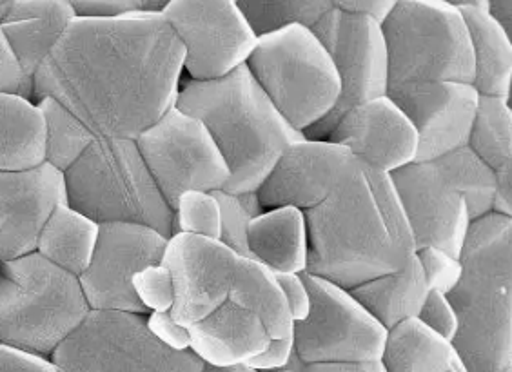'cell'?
I'll list each match as a JSON object with an SVG mask.
<instances>
[{"mask_svg":"<svg viewBox=\"0 0 512 372\" xmlns=\"http://www.w3.org/2000/svg\"><path fill=\"white\" fill-rule=\"evenodd\" d=\"M184 48L160 13L75 17L33 75L95 137L135 138L175 106Z\"/></svg>","mask_w":512,"mask_h":372,"instance_id":"6da1fadb","label":"cell"},{"mask_svg":"<svg viewBox=\"0 0 512 372\" xmlns=\"http://www.w3.org/2000/svg\"><path fill=\"white\" fill-rule=\"evenodd\" d=\"M306 218V273L344 289L398 271L416 253L391 178L362 162Z\"/></svg>","mask_w":512,"mask_h":372,"instance_id":"7a4b0ae2","label":"cell"},{"mask_svg":"<svg viewBox=\"0 0 512 372\" xmlns=\"http://www.w3.org/2000/svg\"><path fill=\"white\" fill-rule=\"evenodd\" d=\"M175 106L198 118L217 144L229 169L222 191L231 195L258 193L287 147L306 138L278 113L246 64L220 79L189 80Z\"/></svg>","mask_w":512,"mask_h":372,"instance_id":"3957f363","label":"cell"},{"mask_svg":"<svg viewBox=\"0 0 512 372\" xmlns=\"http://www.w3.org/2000/svg\"><path fill=\"white\" fill-rule=\"evenodd\" d=\"M462 276L447 294L458 331L454 353L465 372L512 367V218L489 213L471 222Z\"/></svg>","mask_w":512,"mask_h":372,"instance_id":"277c9868","label":"cell"},{"mask_svg":"<svg viewBox=\"0 0 512 372\" xmlns=\"http://www.w3.org/2000/svg\"><path fill=\"white\" fill-rule=\"evenodd\" d=\"M389 178L416 249L438 247L460 258L471 222L493 213L496 177L469 146L411 162Z\"/></svg>","mask_w":512,"mask_h":372,"instance_id":"5b68a950","label":"cell"},{"mask_svg":"<svg viewBox=\"0 0 512 372\" xmlns=\"http://www.w3.org/2000/svg\"><path fill=\"white\" fill-rule=\"evenodd\" d=\"M89 311L79 276L37 251L0 262V343L50 358Z\"/></svg>","mask_w":512,"mask_h":372,"instance_id":"8992f818","label":"cell"},{"mask_svg":"<svg viewBox=\"0 0 512 372\" xmlns=\"http://www.w3.org/2000/svg\"><path fill=\"white\" fill-rule=\"evenodd\" d=\"M64 180L69 206L97 224H142L168 238L175 233L173 209L133 138H95Z\"/></svg>","mask_w":512,"mask_h":372,"instance_id":"52a82bcc","label":"cell"},{"mask_svg":"<svg viewBox=\"0 0 512 372\" xmlns=\"http://www.w3.org/2000/svg\"><path fill=\"white\" fill-rule=\"evenodd\" d=\"M389 89L473 84V49L462 13L440 0H398L382 20Z\"/></svg>","mask_w":512,"mask_h":372,"instance_id":"ba28073f","label":"cell"},{"mask_svg":"<svg viewBox=\"0 0 512 372\" xmlns=\"http://www.w3.org/2000/svg\"><path fill=\"white\" fill-rule=\"evenodd\" d=\"M246 66L278 113L302 133L327 117L340 97L333 60L304 26L258 37Z\"/></svg>","mask_w":512,"mask_h":372,"instance_id":"9c48e42d","label":"cell"},{"mask_svg":"<svg viewBox=\"0 0 512 372\" xmlns=\"http://www.w3.org/2000/svg\"><path fill=\"white\" fill-rule=\"evenodd\" d=\"M57 372H202L191 351H171L149 333L144 314L89 311L50 356Z\"/></svg>","mask_w":512,"mask_h":372,"instance_id":"30bf717a","label":"cell"},{"mask_svg":"<svg viewBox=\"0 0 512 372\" xmlns=\"http://www.w3.org/2000/svg\"><path fill=\"white\" fill-rule=\"evenodd\" d=\"M311 298L309 314L293 324V347L302 365L380 362L387 329L349 289L302 273Z\"/></svg>","mask_w":512,"mask_h":372,"instance_id":"8fae6325","label":"cell"},{"mask_svg":"<svg viewBox=\"0 0 512 372\" xmlns=\"http://www.w3.org/2000/svg\"><path fill=\"white\" fill-rule=\"evenodd\" d=\"M311 31L329 53L340 80V97L333 111L304 131L306 138L325 140L345 111L387 95V48L382 22L367 13L333 8Z\"/></svg>","mask_w":512,"mask_h":372,"instance_id":"7c38bea8","label":"cell"},{"mask_svg":"<svg viewBox=\"0 0 512 372\" xmlns=\"http://www.w3.org/2000/svg\"><path fill=\"white\" fill-rule=\"evenodd\" d=\"M138 151L171 209L186 191H222L229 180L226 160L198 118L177 106L137 138Z\"/></svg>","mask_w":512,"mask_h":372,"instance_id":"4fadbf2b","label":"cell"},{"mask_svg":"<svg viewBox=\"0 0 512 372\" xmlns=\"http://www.w3.org/2000/svg\"><path fill=\"white\" fill-rule=\"evenodd\" d=\"M162 17L184 48L191 80L226 77L246 64L258 40L237 0H173Z\"/></svg>","mask_w":512,"mask_h":372,"instance_id":"5bb4252c","label":"cell"},{"mask_svg":"<svg viewBox=\"0 0 512 372\" xmlns=\"http://www.w3.org/2000/svg\"><path fill=\"white\" fill-rule=\"evenodd\" d=\"M168 236L153 227L128 222L100 224L99 240L86 271L79 276L91 311L144 314L131 278L148 265L160 264Z\"/></svg>","mask_w":512,"mask_h":372,"instance_id":"9a60e30c","label":"cell"},{"mask_svg":"<svg viewBox=\"0 0 512 372\" xmlns=\"http://www.w3.org/2000/svg\"><path fill=\"white\" fill-rule=\"evenodd\" d=\"M240 255L220 240L175 233L169 236L162 264L173 276L171 316L191 327L229 300Z\"/></svg>","mask_w":512,"mask_h":372,"instance_id":"2e32d148","label":"cell"},{"mask_svg":"<svg viewBox=\"0 0 512 372\" xmlns=\"http://www.w3.org/2000/svg\"><path fill=\"white\" fill-rule=\"evenodd\" d=\"M387 97L404 111L416 129L418 149L414 162L436 160L469 144L480 98L473 84L436 82L389 89Z\"/></svg>","mask_w":512,"mask_h":372,"instance_id":"e0dca14e","label":"cell"},{"mask_svg":"<svg viewBox=\"0 0 512 372\" xmlns=\"http://www.w3.org/2000/svg\"><path fill=\"white\" fill-rule=\"evenodd\" d=\"M356 160L347 147L331 140L304 138L287 147L266 182L258 189L262 209L293 206L307 211L324 202L353 169Z\"/></svg>","mask_w":512,"mask_h":372,"instance_id":"ac0fdd59","label":"cell"},{"mask_svg":"<svg viewBox=\"0 0 512 372\" xmlns=\"http://www.w3.org/2000/svg\"><path fill=\"white\" fill-rule=\"evenodd\" d=\"M60 204H68L66 180L48 162L0 171V262L35 253L42 227Z\"/></svg>","mask_w":512,"mask_h":372,"instance_id":"d6986e66","label":"cell"},{"mask_svg":"<svg viewBox=\"0 0 512 372\" xmlns=\"http://www.w3.org/2000/svg\"><path fill=\"white\" fill-rule=\"evenodd\" d=\"M325 140L347 147L358 162L385 175L414 162L418 149L411 120L387 95L345 111Z\"/></svg>","mask_w":512,"mask_h":372,"instance_id":"ffe728a7","label":"cell"},{"mask_svg":"<svg viewBox=\"0 0 512 372\" xmlns=\"http://www.w3.org/2000/svg\"><path fill=\"white\" fill-rule=\"evenodd\" d=\"M188 329L189 351L209 367L247 365L271 340L262 320L231 300Z\"/></svg>","mask_w":512,"mask_h":372,"instance_id":"44dd1931","label":"cell"},{"mask_svg":"<svg viewBox=\"0 0 512 372\" xmlns=\"http://www.w3.org/2000/svg\"><path fill=\"white\" fill-rule=\"evenodd\" d=\"M75 17L66 0H19L6 11L0 31L26 77L33 80Z\"/></svg>","mask_w":512,"mask_h":372,"instance_id":"7402d4cb","label":"cell"},{"mask_svg":"<svg viewBox=\"0 0 512 372\" xmlns=\"http://www.w3.org/2000/svg\"><path fill=\"white\" fill-rule=\"evenodd\" d=\"M251 258L275 275L307 271L309 235L306 211L293 206L269 207L253 216L247 229Z\"/></svg>","mask_w":512,"mask_h":372,"instance_id":"603a6c76","label":"cell"},{"mask_svg":"<svg viewBox=\"0 0 512 372\" xmlns=\"http://www.w3.org/2000/svg\"><path fill=\"white\" fill-rule=\"evenodd\" d=\"M467 146L493 169L496 177L493 213L512 218L511 100L480 95Z\"/></svg>","mask_w":512,"mask_h":372,"instance_id":"cb8c5ba5","label":"cell"},{"mask_svg":"<svg viewBox=\"0 0 512 372\" xmlns=\"http://www.w3.org/2000/svg\"><path fill=\"white\" fill-rule=\"evenodd\" d=\"M473 49V88L478 95L511 100L512 35L487 11L460 10Z\"/></svg>","mask_w":512,"mask_h":372,"instance_id":"d4e9b609","label":"cell"},{"mask_svg":"<svg viewBox=\"0 0 512 372\" xmlns=\"http://www.w3.org/2000/svg\"><path fill=\"white\" fill-rule=\"evenodd\" d=\"M46 162V122L30 97L0 91V171H24Z\"/></svg>","mask_w":512,"mask_h":372,"instance_id":"484cf974","label":"cell"},{"mask_svg":"<svg viewBox=\"0 0 512 372\" xmlns=\"http://www.w3.org/2000/svg\"><path fill=\"white\" fill-rule=\"evenodd\" d=\"M349 291L373 314L376 322L389 331L400 322L418 318L429 287L418 258L413 255L402 269L356 285Z\"/></svg>","mask_w":512,"mask_h":372,"instance_id":"4316f807","label":"cell"},{"mask_svg":"<svg viewBox=\"0 0 512 372\" xmlns=\"http://www.w3.org/2000/svg\"><path fill=\"white\" fill-rule=\"evenodd\" d=\"M380 362L385 372H449L458 356L453 343L409 318L387 331Z\"/></svg>","mask_w":512,"mask_h":372,"instance_id":"83f0119b","label":"cell"},{"mask_svg":"<svg viewBox=\"0 0 512 372\" xmlns=\"http://www.w3.org/2000/svg\"><path fill=\"white\" fill-rule=\"evenodd\" d=\"M100 224L69 204H60L40 231L37 253L71 275L80 276L95 251Z\"/></svg>","mask_w":512,"mask_h":372,"instance_id":"f1b7e54d","label":"cell"},{"mask_svg":"<svg viewBox=\"0 0 512 372\" xmlns=\"http://www.w3.org/2000/svg\"><path fill=\"white\" fill-rule=\"evenodd\" d=\"M229 300L255 313L271 338L293 336V316L275 273L249 256H240Z\"/></svg>","mask_w":512,"mask_h":372,"instance_id":"f546056e","label":"cell"},{"mask_svg":"<svg viewBox=\"0 0 512 372\" xmlns=\"http://www.w3.org/2000/svg\"><path fill=\"white\" fill-rule=\"evenodd\" d=\"M37 104L46 122V162L66 173L97 137L59 100L44 97Z\"/></svg>","mask_w":512,"mask_h":372,"instance_id":"4dcf8cb0","label":"cell"},{"mask_svg":"<svg viewBox=\"0 0 512 372\" xmlns=\"http://www.w3.org/2000/svg\"><path fill=\"white\" fill-rule=\"evenodd\" d=\"M256 37L284 30L287 26L313 28L325 13L335 8L333 0H237Z\"/></svg>","mask_w":512,"mask_h":372,"instance_id":"1f68e13d","label":"cell"},{"mask_svg":"<svg viewBox=\"0 0 512 372\" xmlns=\"http://www.w3.org/2000/svg\"><path fill=\"white\" fill-rule=\"evenodd\" d=\"M173 227L175 233H188L218 240L220 204L215 191H186L178 196L177 204L173 207Z\"/></svg>","mask_w":512,"mask_h":372,"instance_id":"d6a6232c","label":"cell"},{"mask_svg":"<svg viewBox=\"0 0 512 372\" xmlns=\"http://www.w3.org/2000/svg\"><path fill=\"white\" fill-rule=\"evenodd\" d=\"M131 287L146 313L171 311L175 302L173 276L162 262L140 269L137 275L131 278Z\"/></svg>","mask_w":512,"mask_h":372,"instance_id":"836d02e7","label":"cell"},{"mask_svg":"<svg viewBox=\"0 0 512 372\" xmlns=\"http://www.w3.org/2000/svg\"><path fill=\"white\" fill-rule=\"evenodd\" d=\"M220 204V236L218 240L227 245L233 253L240 256H249L247 244V229L253 215L247 211L246 206L240 202L237 195L226 191H215Z\"/></svg>","mask_w":512,"mask_h":372,"instance_id":"e575fe53","label":"cell"},{"mask_svg":"<svg viewBox=\"0 0 512 372\" xmlns=\"http://www.w3.org/2000/svg\"><path fill=\"white\" fill-rule=\"evenodd\" d=\"M414 255L424 271L429 291L449 294L460 282V276H462L460 258L449 255L438 247H422V249H416Z\"/></svg>","mask_w":512,"mask_h":372,"instance_id":"d590c367","label":"cell"},{"mask_svg":"<svg viewBox=\"0 0 512 372\" xmlns=\"http://www.w3.org/2000/svg\"><path fill=\"white\" fill-rule=\"evenodd\" d=\"M418 320L449 342H453L454 334L458 331V320L453 305L449 302L447 294L438 291H429L418 314Z\"/></svg>","mask_w":512,"mask_h":372,"instance_id":"8d00e7d4","label":"cell"},{"mask_svg":"<svg viewBox=\"0 0 512 372\" xmlns=\"http://www.w3.org/2000/svg\"><path fill=\"white\" fill-rule=\"evenodd\" d=\"M149 333L171 351H189V329L178 324L169 311L144 316Z\"/></svg>","mask_w":512,"mask_h":372,"instance_id":"74e56055","label":"cell"},{"mask_svg":"<svg viewBox=\"0 0 512 372\" xmlns=\"http://www.w3.org/2000/svg\"><path fill=\"white\" fill-rule=\"evenodd\" d=\"M0 91L20 93L24 97L33 98V80L26 77V73L20 69L19 62L13 57L2 31H0Z\"/></svg>","mask_w":512,"mask_h":372,"instance_id":"f35d334b","label":"cell"},{"mask_svg":"<svg viewBox=\"0 0 512 372\" xmlns=\"http://www.w3.org/2000/svg\"><path fill=\"white\" fill-rule=\"evenodd\" d=\"M0 372H57L50 358L0 343Z\"/></svg>","mask_w":512,"mask_h":372,"instance_id":"ab89813d","label":"cell"},{"mask_svg":"<svg viewBox=\"0 0 512 372\" xmlns=\"http://www.w3.org/2000/svg\"><path fill=\"white\" fill-rule=\"evenodd\" d=\"M293 354H295L293 336L271 338L266 345V349L262 353L256 354L255 358L247 363V367H251V369H255L258 372L284 369V367L291 365Z\"/></svg>","mask_w":512,"mask_h":372,"instance_id":"60d3db41","label":"cell"},{"mask_svg":"<svg viewBox=\"0 0 512 372\" xmlns=\"http://www.w3.org/2000/svg\"><path fill=\"white\" fill-rule=\"evenodd\" d=\"M77 17L99 19L140 11V0H66Z\"/></svg>","mask_w":512,"mask_h":372,"instance_id":"b9f144b4","label":"cell"},{"mask_svg":"<svg viewBox=\"0 0 512 372\" xmlns=\"http://www.w3.org/2000/svg\"><path fill=\"white\" fill-rule=\"evenodd\" d=\"M276 280H278L282 293L286 296L287 307L291 311L293 322L304 320L309 314V307H311V298H309L304 276L276 275Z\"/></svg>","mask_w":512,"mask_h":372,"instance_id":"7bdbcfd3","label":"cell"},{"mask_svg":"<svg viewBox=\"0 0 512 372\" xmlns=\"http://www.w3.org/2000/svg\"><path fill=\"white\" fill-rule=\"evenodd\" d=\"M398 0H333L338 10L351 11V13H367L375 19L384 20L385 15L393 8Z\"/></svg>","mask_w":512,"mask_h":372,"instance_id":"ee69618b","label":"cell"},{"mask_svg":"<svg viewBox=\"0 0 512 372\" xmlns=\"http://www.w3.org/2000/svg\"><path fill=\"white\" fill-rule=\"evenodd\" d=\"M300 372H385L382 362L315 363L302 365Z\"/></svg>","mask_w":512,"mask_h":372,"instance_id":"f6af8a7d","label":"cell"},{"mask_svg":"<svg viewBox=\"0 0 512 372\" xmlns=\"http://www.w3.org/2000/svg\"><path fill=\"white\" fill-rule=\"evenodd\" d=\"M487 13L512 35V0H487Z\"/></svg>","mask_w":512,"mask_h":372,"instance_id":"bcb514c9","label":"cell"},{"mask_svg":"<svg viewBox=\"0 0 512 372\" xmlns=\"http://www.w3.org/2000/svg\"><path fill=\"white\" fill-rule=\"evenodd\" d=\"M451 8L456 10H465V8H476V10L487 11V0H440Z\"/></svg>","mask_w":512,"mask_h":372,"instance_id":"7dc6e473","label":"cell"},{"mask_svg":"<svg viewBox=\"0 0 512 372\" xmlns=\"http://www.w3.org/2000/svg\"><path fill=\"white\" fill-rule=\"evenodd\" d=\"M173 0H140V11L148 13H164Z\"/></svg>","mask_w":512,"mask_h":372,"instance_id":"c3c4849f","label":"cell"},{"mask_svg":"<svg viewBox=\"0 0 512 372\" xmlns=\"http://www.w3.org/2000/svg\"><path fill=\"white\" fill-rule=\"evenodd\" d=\"M202 372H258L255 369H251V367H247V365H235V367H209V365H204V369Z\"/></svg>","mask_w":512,"mask_h":372,"instance_id":"681fc988","label":"cell"},{"mask_svg":"<svg viewBox=\"0 0 512 372\" xmlns=\"http://www.w3.org/2000/svg\"><path fill=\"white\" fill-rule=\"evenodd\" d=\"M15 2H19V0H0V19L6 15V11L10 10Z\"/></svg>","mask_w":512,"mask_h":372,"instance_id":"f907efd6","label":"cell"},{"mask_svg":"<svg viewBox=\"0 0 512 372\" xmlns=\"http://www.w3.org/2000/svg\"><path fill=\"white\" fill-rule=\"evenodd\" d=\"M266 372H300V369H295V367H284V369H276V371Z\"/></svg>","mask_w":512,"mask_h":372,"instance_id":"816d5d0a","label":"cell"},{"mask_svg":"<svg viewBox=\"0 0 512 372\" xmlns=\"http://www.w3.org/2000/svg\"><path fill=\"white\" fill-rule=\"evenodd\" d=\"M449 372H465V371H463V367H462V365H460V362H456L453 365V369H451V371H449Z\"/></svg>","mask_w":512,"mask_h":372,"instance_id":"f5cc1de1","label":"cell"},{"mask_svg":"<svg viewBox=\"0 0 512 372\" xmlns=\"http://www.w3.org/2000/svg\"><path fill=\"white\" fill-rule=\"evenodd\" d=\"M502 372H512V367H509V369H505V371Z\"/></svg>","mask_w":512,"mask_h":372,"instance_id":"db71d44e","label":"cell"}]
</instances>
